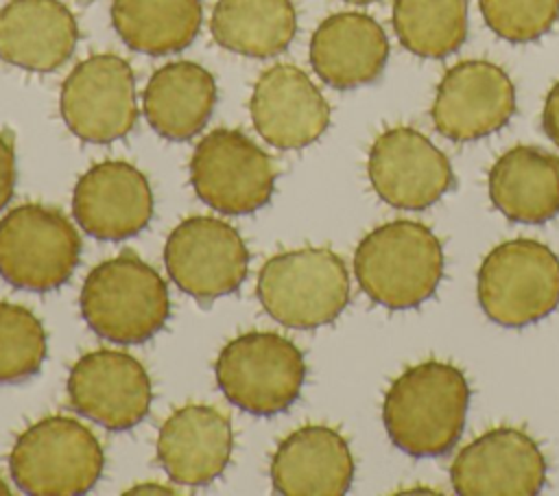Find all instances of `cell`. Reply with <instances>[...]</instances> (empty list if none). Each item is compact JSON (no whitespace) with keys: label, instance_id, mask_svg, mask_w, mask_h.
<instances>
[{"label":"cell","instance_id":"9c48e42d","mask_svg":"<svg viewBox=\"0 0 559 496\" xmlns=\"http://www.w3.org/2000/svg\"><path fill=\"white\" fill-rule=\"evenodd\" d=\"M190 179L197 197L225 214H249L269 203L275 170L269 155L236 129H214L194 149Z\"/></svg>","mask_w":559,"mask_h":496},{"label":"cell","instance_id":"4dcf8cb0","mask_svg":"<svg viewBox=\"0 0 559 496\" xmlns=\"http://www.w3.org/2000/svg\"><path fill=\"white\" fill-rule=\"evenodd\" d=\"M127 494H175V489L159 485V483H140V485L127 489Z\"/></svg>","mask_w":559,"mask_h":496},{"label":"cell","instance_id":"52a82bcc","mask_svg":"<svg viewBox=\"0 0 559 496\" xmlns=\"http://www.w3.org/2000/svg\"><path fill=\"white\" fill-rule=\"evenodd\" d=\"M223 395L253 415H277L301 393L306 363L299 347L275 332H247L229 341L214 365Z\"/></svg>","mask_w":559,"mask_h":496},{"label":"cell","instance_id":"d6a6232c","mask_svg":"<svg viewBox=\"0 0 559 496\" xmlns=\"http://www.w3.org/2000/svg\"><path fill=\"white\" fill-rule=\"evenodd\" d=\"M345 2H352V4H369V2H376V0H345Z\"/></svg>","mask_w":559,"mask_h":496},{"label":"cell","instance_id":"6da1fadb","mask_svg":"<svg viewBox=\"0 0 559 496\" xmlns=\"http://www.w3.org/2000/svg\"><path fill=\"white\" fill-rule=\"evenodd\" d=\"M469 406L465 374L445 361L404 369L386 389L382 422L391 441L413 457L445 454L461 437Z\"/></svg>","mask_w":559,"mask_h":496},{"label":"cell","instance_id":"1f68e13d","mask_svg":"<svg viewBox=\"0 0 559 496\" xmlns=\"http://www.w3.org/2000/svg\"><path fill=\"white\" fill-rule=\"evenodd\" d=\"M9 494V485L0 479V496H7Z\"/></svg>","mask_w":559,"mask_h":496},{"label":"cell","instance_id":"7c38bea8","mask_svg":"<svg viewBox=\"0 0 559 496\" xmlns=\"http://www.w3.org/2000/svg\"><path fill=\"white\" fill-rule=\"evenodd\" d=\"M450 481L461 496H533L546 483V459L528 433L498 426L456 454Z\"/></svg>","mask_w":559,"mask_h":496},{"label":"cell","instance_id":"30bf717a","mask_svg":"<svg viewBox=\"0 0 559 496\" xmlns=\"http://www.w3.org/2000/svg\"><path fill=\"white\" fill-rule=\"evenodd\" d=\"M59 111L68 129L85 142L124 138L138 118L135 79L118 55H92L63 81Z\"/></svg>","mask_w":559,"mask_h":496},{"label":"cell","instance_id":"d6986e66","mask_svg":"<svg viewBox=\"0 0 559 496\" xmlns=\"http://www.w3.org/2000/svg\"><path fill=\"white\" fill-rule=\"evenodd\" d=\"M354 479V457L343 435L310 424L293 430L271 459L275 492L286 496H341Z\"/></svg>","mask_w":559,"mask_h":496},{"label":"cell","instance_id":"ac0fdd59","mask_svg":"<svg viewBox=\"0 0 559 496\" xmlns=\"http://www.w3.org/2000/svg\"><path fill=\"white\" fill-rule=\"evenodd\" d=\"M231 446V424L218 409L188 404L162 424L157 459L175 483L201 487L223 474Z\"/></svg>","mask_w":559,"mask_h":496},{"label":"cell","instance_id":"2e32d148","mask_svg":"<svg viewBox=\"0 0 559 496\" xmlns=\"http://www.w3.org/2000/svg\"><path fill=\"white\" fill-rule=\"evenodd\" d=\"M249 109L258 133L275 149H304L330 125L328 101L310 76L290 63L260 74Z\"/></svg>","mask_w":559,"mask_h":496},{"label":"cell","instance_id":"83f0119b","mask_svg":"<svg viewBox=\"0 0 559 496\" xmlns=\"http://www.w3.org/2000/svg\"><path fill=\"white\" fill-rule=\"evenodd\" d=\"M485 24L507 42H533L559 20V0H478Z\"/></svg>","mask_w":559,"mask_h":496},{"label":"cell","instance_id":"cb8c5ba5","mask_svg":"<svg viewBox=\"0 0 559 496\" xmlns=\"http://www.w3.org/2000/svg\"><path fill=\"white\" fill-rule=\"evenodd\" d=\"M210 28L231 52L273 57L293 42L297 15L290 0H218Z\"/></svg>","mask_w":559,"mask_h":496},{"label":"cell","instance_id":"f546056e","mask_svg":"<svg viewBox=\"0 0 559 496\" xmlns=\"http://www.w3.org/2000/svg\"><path fill=\"white\" fill-rule=\"evenodd\" d=\"M542 125H544L546 135L559 146V83H555L546 96Z\"/></svg>","mask_w":559,"mask_h":496},{"label":"cell","instance_id":"8992f818","mask_svg":"<svg viewBox=\"0 0 559 496\" xmlns=\"http://www.w3.org/2000/svg\"><path fill=\"white\" fill-rule=\"evenodd\" d=\"M478 302L498 326L524 328L559 306V258L533 238L496 245L478 269Z\"/></svg>","mask_w":559,"mask_h":496},{"label":"cell","instance_id":"8fae6325","mask_svg":"<svg viewBox=\"0 0 559 496\" xmlns=\"http://www.w3.org/2000/svg\"><path fill=\"white\" fill-rule=\"evenodd\" d=\"M164 262L183 293L210 302L234 293L245 282L249 251L229 223L212 216H192L170 232Z\"/></svg>","mask_w":559,"mask_h":496},{"label":"cell","instance_id":"ffe728a7","mask_svg":"<svg viewBox=\"0 0 559 496\" xmlns=\"http://www.w3.org/2000/svg\"><path fill=\"white\" fill-rule=\"evenodd\" d=\"M389 59L384 28L367 13L343 11L325 17L310 39V63L317 76L336 90L376 81Z\"/></svg>","mask_w":559,"mask_h":496},{"label":"cell","instance_id":"44dd1931","mask_svg":"<svg viewBox=\"0 0 559 496\" xmlns=\"http://www.w3.org/2000/svg\"><path fill=\"white\" fill-rule=\"evenodd\" d=\"M76 20L59 0H11L0 9V59L33 72H52L70 59Z\"/></svg>","mask_w":559,"mask_h":496},{"label":"cell","instance_id":"e0dca14e","mask_svg":"<svg viewBox=\"0 0 559 496\" xmlns=\"http://www.w3.org/2000/svg\"><path fill=\"white\" fill-rule=\"evenodd\" d=\"M72 210L79 225L98 240H124L153 216L148 179L127 162H100L74 186Z\"/></svg>","mask_w":559,"mask_h":496},{"label":"cell","instance_id":"5b68a950","mask_svg":"<svg viewBox=\"0 0 559 496\" xmlns=\"http://www.w3.org/2000/svg\"><path fill=\"white\" fill-rule=\"evenodd\" d=\"M103 463L94 433L66 415H50L28 426L9 454L15 485L33 496L83 494L96 485Z\"/></svg>","mask_w":559,"mask_h":496},{"label":"cell","instance_id":"ba28073f","mask_svg":"<svg viewBox=\"0 0 559 496\" xmlns=\"http://www.w3.org/2000/svg\"><path fill=\"white\" fill-rule=\"evenodd\" d=\"M79 256L81 238L55 208L26 203L0 219V275L17 288H59L74 273Z\"/></svg>","mask_w":559,"mask_h":496},{"label":"cell","instance_id":"7a4b0ae2","mask_svg":"<svg viewBox=\"0 0 559 496\" xmlns=\"http://www.w3.org/2000/svg\"><path fill=\"white\" fill-rule=\"evenodd\" d=\"M360 288L391 310L426 302L443 275V249L437 234L417 221H391L371 229L354 253Z\"/></svg>","mask_w":559,"mask_h":496},{"label":"cell","instance_id":"7402d4cb","mask_svg":"<svg viewBox=\"0 0 559 496\" xmlns=\"http://www.w3.org/2000/svg\"><path fill=\"white\" fill-rule=\"evenodd\" d=\"M487 188L509 221L546 223L559 214V157L537 146H513L493 162Z\"/></svg>","mask_w":559,"mask_h":496},{"label":"cell","instance_id":"603a6c76","mask_svg":"<svg viewBox=\"0 0 559 496\" xmlns=\"http://www.w3.org/2000/svg\"><path fill=\"white\" fill-rule=\"evenodd\" d=\"M216 103L214 76L194 61H173L153 72L144 90L148 125L166 140L197 135Z\"/></svg>","mask_w":559,"mask_h":496},{"label":"cell","instance_id":"277c9868","mask_svg":"<svg viewBox=\"0 0 559 496\" xmlns=\"http://www.w3.org/2000/svg\"><path fill=\"white\" fill-rule=\"evenodd\" d=\"M258 297L282 326L312 330L332 323L349 302L343 260L323 247L277 253L258 275Z\"/></svg>","mask_w":559,"mask_h":496},{"label":"cell","instance_id":"d4e9b609","mask_svg":"<svg viewBox=\"0 0 559 496\" xmlns=\"http://www.w3.org/2000/svg\"><path fill=\"white\" fill-rule=\"evenodd\" d=\"M201 0H114L111 22L120 39L146 55H168L192 44L201 28Z\"/></svg>","mask_w":559,"mask_h":496},{"label":"cell","instance_id":"f1b7e54d","mask_svg":"<svg viewBox=\"0 0 559 496\" xmlns=\"http://www.w3.org/2000/svg\"><path fill=\"white\" fill-rule=\"evenodd\" d=\"M15 186V155L11 142L0 133V210L13 197Z\"/></svg>","mask_w":559,"mask_h":496},{"label":"cell","instance_id":"9a60e30c","mask_svg":"<svg viewBox=\"0 0 559 496\" xmlns=\"http://www.w3.org/2000/svg\"><path fill=\"white\" fill-rule=\"evenodd\" d=\"M68 395L81 415L109 430H127L144 420L153 391L138 358L116 350H96L70 369Z\"/></svg>","mask_w":559,"mask_h":496},{"label":"cell","instance_id":"4fadbf2b","mask_svg":"<svg viewBox=\"0 0 559 496\" xmlns=\"http://www.w3.org/2000/svg\"><path fill=\"white\" fill-rule=\"evenodd\" d=\"M515 111V90L509 74L489 61L452 66L435 94L430 118L435 129L454 140H480L502 129Z\"/></svg>","mask_w":559,"mask_h":496},{"label":"cell","instance_id":"3957f363","mask_svg":"<svg viewBox=\"0 0 559 496\" xmlns=\"http://www.w3.org/2000/svg\"><path fill=\"white\" fill-rule=\"evenodd\" d=\"M81 312L87 326L111 343H144L166 323L170 297L162 275L124 251L90 271Z\"/></svg>","mask_w":559,"mask_h":496},{"label":"cell","instance_id":"5bb4252c","mask_svg":"<svg viewBox=\"0 0 559 496\" xmlns=\"http://www.w3.org/2000/svg\"><path fill=\"white\" fill-rule=\"evenodd\" d=\"M367 173L376 194L400 210H424L452 186L448 157L411 127H393L376 138Z\"/></svg>","mask_w":559,"mask_h":496},{"label":"cell","instance_id":"484cf974","mask_svg":"<svg viewBox=\"0 0 559 496\" xmlns=\"http://www.w3.org/2000/svg\"><path fill=\"white\" fill-rule=\"evenodd\" d=\"M393 28L408 52L448 57L465 42L467 0H395Z\"/></svg>","mask_w":559,"mask_h":496},{"label":"cell","instance_id":"4316f807","mask_svg":"<svg viewBox=\"0 0 559 496\" xmlns=\"http://www.w3.org/2000/svg\"><path fill=\"white\" fill-rule=\"evenodd\" d=\"M46 358L41 321L24 306L0 302V382H20L39 371Z\"/></svg>","mask_w":559,"mask_h":496}]
</instances>
